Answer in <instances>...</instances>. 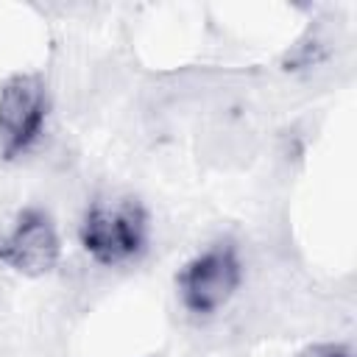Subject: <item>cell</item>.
Masks as SVG:
<instances>
[{"label":"cell","instance_id":"obj_1","mask_svg":"<svg viewBox=\"0 0 357 357\" xmlns=\"http://www.w3.org/2000/svg\"><path fill=\"white\" fill-rule=\"evenodd\" d=\"M84 254L100 268H128L151 245V215L134 195L92 198L78 223Z\"/></svg>","mask_w":357,"mask_h":357},{"label":"cell","instance_id":"obj_2","mask_svg":"<svg viewBox=\"0 0 357 357\" xmlns=\"http://www.w3.org/2000/svg\"><path fill=\"white\" fill-rule=\"evenodd\" d=\"M245 279L243 257L234 240L223 237L192 254L176 273V296L190 318H215L231 304Z\"/></svg>","mask_w":357,"mask_h":357},{"label":"cell","instance_id":"obj_3","mask_svg":"<svg viewBox=\"0 0 357 357\" xmlns=\"http://www.w3.org/2000/svg\"><path fill=\"white\" fill-rule=\"evenodd\" d=\"M50 114V92L42 73L20 70L0 84V159L17 162L36 148Z\"/></svg>","mask_w":357,"mask_h":357},{"label":"cell","instance_id":"obj_4","mask_svg":"<svg viewBox=\"0 0 357 357\" xmlns=\"http://www.w3.org/2000/svg\"><path fill=\"white\" fill-rule=\"evenodd\" d=\"M61 262V234L45 206H22L0 234V265L25 279H42Z\"/></svg>","mask_w":357,"mask_h":357},{"label":"cell","instance_id":"obj_5","mask_svg":"<svg viewBox=\"0 0 357 357\" xmlns=\"http://www.w3.org/2000/svg\"><path fill=\"white\" fill-rule=\"evenodd\" d=\"M296 357H354V349L346 340H315L298 349Z\"/></svg>","mask_w":357,"mask_h":357}]
</instances>
